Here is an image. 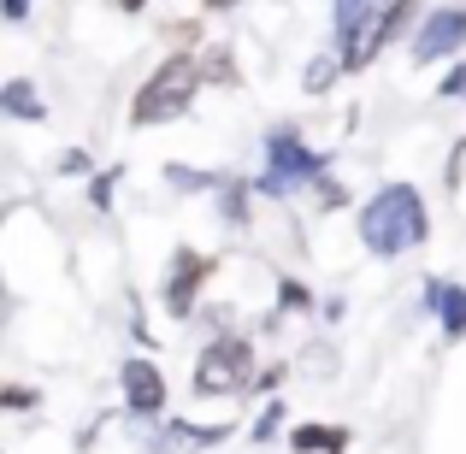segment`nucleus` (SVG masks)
Wrapping results in <instances>:
<instances>
[{
	"instance_id": "9b49d317",
	"label": "nucleus",
	"mask_w": 466,
	"mask_h": 454,
	"mask_svg": "<svg viewBox=\"0 0 466 454\" xmlns=\"http://www.w3.org/2000/svg\"><path fill=\"white\" fill-rule=\"evenodd\" d=\"M0 113L18 118V125H42L47 106H42V95H35V83H30V77H12L6 89H0Z\"/></svg>"
},
{
	"instance_id": "412c9836",
	"label": "nucleus",
	"mask_w": 466,
	"mask_h": 454,
	"mask_svg": "<svg viewBox=\"0 0 466 454\" xmlns=\"http://www.w3.org/2000/svg\"><path fill=\"white\" fill-rule=\"evenodd\" d=\"M319 207H325V213H337V207H349V189H342L337 177H319Z\"/></svg>"
},
{
	"instance_id": "f3484780",
	"label": "nucleus",
	"mask_w": 466,
	"mask_h": 454,
	"mask_svg": "<svg viewBox=\"0 0 466 454\" xmlns=\"http://www.w3.org/2000/svg\"><path fill=\"white\" fill-rule=\"evenodd\" d=\"M118 177H125L118 166H106L101 177H89V207H95V213H106V207H113V189H118Z\"/></svg>"
},
{
	"instance_id": "6e6552de",
	"label": "nucleus",
	"mask_w": 466,
	"mask_h": 454,
	"mask_svg": "<svg viewBox=\"0 0 466 454\" xmlns=\"http://www.w3.org/2000/svg\"><path fill=\"white\" fill-rule=\"evenodd\" d=\"M420 6H425V0H384V12L372 18V30H366V35H360V47H354L349 71H366V66H372V59L384 54V47L413 24V12H420Z\"/></svg>"
},
{
	"instance_id": "b1692460",
	"label": "nucleus",
	"mask_w": 466,
	"mask_h": 454,
	"mask_svg": "<svg viewBox=\"0 0 466 454\" xmlns=\"http://www.w3.org/2000/svg\"><path fill=\"white\" fill-rule=\"evenodd\" d=\"M6 408H12V413H18V408H35V389H24V384L6 389Z\"/></svg>"
},
{
	"instance_id": "ddd939ff",
	"label": "nucleus",
	"mask_w": 466,
	"mask_h": 454,
	"mask_svg": "<svg viewBox=\"0 0 466 454\" xmlns=\"http://www.w3.org/2000/svg\"><path fill=\"white\" fill-rule=\"evenodd\" d=\"M166 431H171L166 449H213V443H225L237 425H189V419H183V425H166Z\"/></svg>"
},
{
	"instance_id": "6ab92c4d",
	"label": "nucleus",
	"mask_w": 466,
	"mask_h": 454,
	"mask_svg": "<svg viewBox=\"0 0 466 454\" xmlns=\"http://www.w3.org/2000/svg\"><path fill=\"white\" fill-rule=\"evenodd\" d=\"M201 71L213 83H237V66H230V47H207L201 54Z\"/></svg>"
},
{
	"instance_id": "39448f33",
	"label": "nucleus",
	"mask_w": 466,
	"mask_h": 454,
	"mask_svg": "<svg viewBox=\"0 0 466 454\" xmlns=\"http://www.w3.org/2000/svg\"><path fill=\"white\" fill-rule=\"evenodd\" d=\"M466 47V6H431L413 30V66H437Z\"/></svg>"
},
{
	"instance_id": "20e7f679",
	"label": "nucleus",
	"mask_w": 466,
	"mask_h": 454,
	"mask_svg": "<svg viewBox=\"0 0 466 454\" xmlns=\"http://www.w3.org/2000/svg\"><path fill=\"white\" fill-rule=\"evenodd\" d=\"M254 384V342L248 337H213L201 348V360H195V396L218 401V396H242V389Z\"/></svg>"
},
{
	"instance_id": "dca6fc26",
	"label": "nucleus",
	"mask_w": 466,
	"mask_h": 454,
	"mask_svg": "<svg viewBox=\"0 0 466 454\" xmlns=\"http://www.w3.org/2000/svg\"><path fill=\"white\" fill-rule=\"evenodd\" d=\"M213 195H218V213H225L230 225H248V183L225 177V189H213Z\"/></svg>"
},
{
	"instance_id": "5701e85b",
	"label": "nucleus",
	"mask_w": 466,
	"mask_h": 454,
	"mask_svg": "<svg viewBox=\"0 0 466 454\" xmlns=\"http://www.w3.org/2000/svg\"><path fill=\"white\" fill-rule=\"evenodd\" d=\"M30 6H35V0H0V12H6V24H24V18H30Z\"/></svg>"
},
{
	"instance_id": "4be33fe9",
	"label": "nucleus",
	"mask_w": 466,
	"mask_h": 454,
	"mask_svg": "<svg viewBox=\"0 0 466 454\" xmlns=\"http://www.w3.org/2000/svg\"><path fill=\"white\" fill-rule=\"evenodd\" d=\"M437 95H443V101H466V59L443 77V89H437Z\"/></svg>"
},
{
	"instance_id": "423d86ee",
	"label": "nucleus",
	"mask_w": 466,
	"mask_h": 454,
	"mask_svg": "<svg viewBox=\"0 0 466 454\" xmlns=\"http://www.w3.org/2000/svg\"><path fill=\"white\" fill-rule=\"evenodd\" d=\"M207 272H213V260H207V254H195V248H177V254H171V272H166V313L177 318V325L195 313Z\"/></svg>"
},
{
	"instance_id": "7ed1b4c3",
	"label": "nucleus",
	"mask_w": 466,
	"mask_h": 454,
	"mask_svg": "<svg viewBox=\"0 0 466 454\" xmlns=\"http://www.w3.org/2000/svg\"><path fill=\"white\" fill-rule=\"evenodd\" d=\"M325 166H330V159L313 154L308 142H301L296 125H272V130H266V171H260V183H254V195H266V201H289L301 183L325 177Z\"/></svg>"
},
{
	"instance_id": "393cba45",
	"label": "nucleus",
	"mask_w": 466,
	"mask_h": 454,
	"mask_svg": "<svg viewBox=\"0 0 466 454\" xmlns=\"http://www.w3.org/2000/svg\"><path fill=\"white\" fill-rule=\"evenodd\" d=\"M201 6H207V12H237L242 0H201Z\"/></svg>"
},
{
	"instance_id": "f03ea898",
	"label": "nucleus",
	"mask_w": 466,
	"mask_h": 454,
	"mask_svg": "<svg viewBox=\"0 0 466 454\" xmlns=\"http://www.w3.org/2000/svg\"><path fill=\"white\" fill-rule=\"evenodd\" d=\"M201 83H207L201 54H189V47L166 54V59L154 66V77L137 89V101H130V125H137V130H148V125H171V118H183Z\"/></svg>"
},
{
	"instance_id": "9d476101",
	"label": "nucleus",
	"mask_w": 466,
	"mask_h": 454,
	"mask_svg": "<svg viewBox=\"0 0 466 454\" xmlns=\"http://www.w3.org/2000/svg\"><path fill=\"white\" fill-rule=\"evenodd\" d=\"M420 289H425V313H437L443 337L461 342L466 337V289L449 284V277H431V284H420Z\"/></svg>"
},
{
	"instance_id": "aec40b11",
	"label": "nucleus",
	"mask_w": 466,
	"mask_h": 454,
	"mask_svg": "<svg viewBox=\"0 0 466 454\" xmlns=\"http://www.w3.org/2000/svg\"><path fill=\"white\" fill-rule=\"evenodd\" d=\"M278 425H284V401H266L260 425H254V443H272V437H278Z\"/></svg>"
},
{
	"instance_id": "4468645a",
	"label": "nucleus",
	"mask_w": 466,
	"mask_h": 454,
	"mask_svg": "<svg viewBox=\"0 0 466 454\" xmlns=\"http://www.w3.org/2000/svg\"><path fill=\"white\" fill-rule=\"evenodd\" d=\"M166 183H171V189H183V195H207V189H225V177H218V171H195V166H177V159H171V166H166Z\"/></svg>"
},
{
	"instance_id": "a878e982",
	"label": "nucleus",
	"mask_w": 466,
	"mask_h": 454,
	"mask_svg": "<svg viewBox=\"0 0 466 454\" xmlns=\"http://www.w3.org/2000/svg\"><path fill=\"white\" fill-rule=\"evenodd\" d=\"M113 6H118V12H142V6H148V0H113Z\"/></svg>"
},
{
	"instance_id": "a211bd4d",
	"label": "nucleus",
	"mask_w": 466,
	"mask_h": 454,
	"mask_svg": "<svg viewBox=\"0 0 466 454\" xmlns=\"http://www.w3.org/2000/svg\"><path fill=\"white\" fill-rule=\"evenodd\" d=\"M308 307H313V296H308L301 277H284V284H278V313H308Z\"/></svg>"
},
{
	"instance_id": "f8f14e48",
	"label": "nucleus",
	"mask_w": 466,
	"mask_h": 454,
	"mask_svg": "<svg viewBox=\"0 0 466 454\" xmlns=\"http://www.w3.org/2000/svg\"><path fill=\"white\" fill-rule=\"evenodd\" d=\"M289 449L296 454H342L349 449V431H342V425H296V431H289Z\"/></svg>"
},
{
	"instance_id": "f257e3e1",
	"label": "nucleus",
	"mask_w": 466,
	"mask_h": 454,
	"mask_svg": "<svg viewBox=\"0 0 466 454\" xmlns=\"http://www.w3.org/2000/svg\"><path fill=\"white\" fill-rule=\"evenodd\" d=\"M431 237V207L413 183H384L372 201L360 207V242L372 260H401Z\"/></svg>"
},
{
	"instance_id": "0eeeda50",
	"label": "nucleus",
	"mask_w": 466,
	"mask_h": 454,
	"mask_svg": "<svg viewBox=\"0 0 466 454\" xmlns=\"http://www.w3.org/2000/svg\"><path fill=\"white\" fill-rule=\"evenodd\" d=\"M118 384H125V408L137 413L142 425L166 413V378H159L154 360H125L118 366Z\"/></svg>"
},
{
	"instance_id": "1a4fd4ad",
	"label": "nucleus",
	"mask_w": 466,
	"mask_h": 454,
	"mask_svg": "<svg viewBox=\"0 0 466 454\" xmlns=\"http://www.w3.org/2000/svg\"><path fill=\"white\" fill-rule=\"evenodd\" d=\"M372 18H378V0H330V35H337L342 66L354 59V47H360V35L372 30Z\"/></svg>"
},
{
	"instance_id": "2eb2a0df",
	"label": "nucleus",
	"mask_w": 466,
	"mask_h": 454,
	"mask_svg": "<svg viewBox=\"0 0 466 454\" xmlns=\"http://www.w3.org/2000/svg\"><path fill=\"white\" fill-rule=\"evenodd\" d=\"M342 71H349L342 59H330V54H313V59H308V71H301V83H308V95H325L330 83L342 77Z\"/></svg>"
}]
</instances>
